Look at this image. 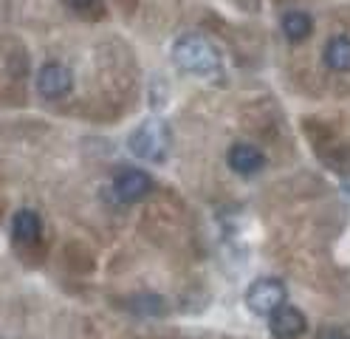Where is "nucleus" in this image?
<instances>
[{
  "label": "nucleus",
  "instance_id": "39448f33",
  "mask_svg": "<svg viewBox=\"0 0 350 339\" xmlns=\"http://www.w3.org/2000/svg\"><path fill=\"white\" fill-rule=\"evenodd\" d=\"M269 331L274 339H297L308 331V320L297 305L282 303L274 314H269Z\"/></svg>",
  "mask_w": 350,
  "mask_h": 339
},
{
  "label": "nucleus",
  "instance_id": "9b49d317",
  "mask_svg": "<svg viewBox=\"0 0 350 339\" xmlns=\"http://www.w3.org/2000/svg\"><path fill=\"white\" fill-rule=\"evenodd\" d=\"M12 232H14V240L20 243H34L42 235V221L31 210H17L12 218Z\"/></svg>",
  "mask_w": 350,
  "mask_h": 339
},
{
  "label": "nucleus",
  "instance_id": "f8f14e48",
  "mask_svg": "<svg viewBox=\"0 0 350 339\" xmlns=\"http://www.w3.org/2000/svg\"><path fill=\"white\" fill-rule=\"evenodd\" d=\"M74 12H79V14H99L102 12V3L99 0H65Z\"/></svg>",
  "mask_w": 350,
  "mask_h": 339
},
{
  "label": "nucleus",
  "instance_id": "f03ea898",
  "mask_svg": "<svg viewBox=\"0 0 350 339\" xmlns=\"http://www.w3.org/2000/svg\"><path fill=\"white\" fill-rule=\"evenodd\" d=\"M172 145V130L161 116H147L127 136V150L142 162H164Z\"/></svg>",
  "mask_w": 350,
  "mask_h": 339
},
{
  "label": "nucleus",
  "instance_id": "20e7f679",
  "mask_svg": "<svg viewBox=\"0 0 350 339\" xmlns=\"http://www.w3.org/2000/svg\"><path fill=\"white\" fill-rule=\"evenodd\" d=\"M74 88V74L68 65L62 62H46L37 71V90L42 99H62L68 97Z\"/></svg>",
  "mask_w": 350,
  "mask_h": 339
},
{
  "label": "nucleus",
  "instance_id": "1a4fd4ad",
  "mask_svg": "<svg viewBox=\"0 0 350 339\" xmlns=\"http://www.w3.org/2000/svg\"><path fill=\"white\" fill-rule=\"evenodd\" d=\"M127 311L139 316V320H159V316L167 314V303L156 291H139L127 300Z\"/></svg>",
  "mask_w": 350,
  "mask_h": 339
},
{
  "label": "nucleus",
  "instance_id": "0eeeda50",
  "mask_svg": "<svg viewBox=\"0 0 350 339\" xmlns=\"http://www.w3.org/2000/svg\"><path fill=\"white\" fill-rule=\"evenodd\" d=\"M226 164L237 173V175H254L266 167V155L260 147H254L252 142H237L229 147L226 153Z\"/></svg>",
  "mask_w": 350,
  "mask_h": 339
},
{
  "label": "nucleus",
  "instance_id": "6e6552de",
  "mask_svg": "<svg viewBox=\"0 0 350 339\" xmlns=\"http://www.w3.org/2000/svg\"><path fill=\"white\" fill-rule=\"evenodd\" d=\"M322 62L336 74L350 71V37L347 34H334L322 49Z\"/></svg>",
  "mask_w": 350,
  "mask_h": 339
},
{
  "label": "nucleus",
  "instance_id": "f257e3e1",
  "mask_svg": "<svg viewBox=\"0 0 350 339\" xmlns=\"http://www.w3.org/2000/svg\"><path fill=\"white\" fill-rule=\"evenodd\" d=\"M172 60L187 74L201 77V79H215L224 71V57L215 49V42L206 40L198 32H187L172 42Z\"/></svg>",
  "mask_w": 350,
  "mask_h": 339
},
{
  "label": "nucleus",
  "instance_id": "ddd939ff",
  "mask_svg": "<svg viewBox=\"0 0 350 339\" xmlns=\"http://www.w3.org/2000/svg\"><path fill=\"white\" fill-rule=\"evenodd\" d=\"M317 339H350L342 328H336V325H325L319 334H317Z\"/></svg>",
  "mask_w": 350,
  "mask_h": 339
},
{
  "label": "nucleus",
  "instance_id": "423d86ee",
  "mask_svg": "<svg viewBox=\"0 0 350 339\" xmlns=\"http://www.w3.org/2000/svg\"><path fill=\"white\" fill-rule=\"evenodd\" d=\"M150 190H152V178L144 170H139V167H124V170H119L113 175V192L124 203L142 201Z\"/></svg>",
  "mask_w": 350,
  "mask_h": 339
},
{
  "label": "nucleus",
  "instance_id": "9d476101",
  "mask_svg": "<svg viewBox=\"0 0 350 339\" xmlns=\"http://www.w3.org/2000/svg\"><path fill=\"white\" fill-rule=\"evenodd\" d=\"M280 26H282V34H286L288 42H305L314 34V17L302 9H291L282 14Z\"/></svg>",
  "mask_w": 350,
  "mask_h": 339
},
{
  "label": "nucleus",
  "instance_id": "7ed1b4c3",
  "mask_svg": "<svg viewBox=\"0 0 350 339\" xmlns=\"http://www.w3.org/2000/svg\"><path fill=\"white\" fill-rule=\"evenodd\" d=\"M286 294H288L286 283H282L280 277H257L246 288V305L257 316H269L286 303Z\"/></svg>",
  "mask_w": 350,
  "mask_h": 339
}]
</instances>
